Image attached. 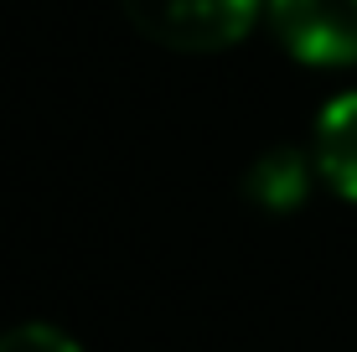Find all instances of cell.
Returning <instances> with one entry per match:
<instances>
[{"label":"cell","instance_id":"cell-1","mask_svg":"<svg viewBox=\"0 0 357 352\" xmlns=\"http://www.w3.org/2000/svg\"><path fill=\"white\" fill-rule=\"evenodd\" d=\"M264 0H125V16L176 52H218L254 26Z\"/></svg>","mask_w":357,"mask_h":352},{"label":"cell","instance_id":"cell-2","mask_svg":"<svg viewBox=\"0 0 357 352\" xmlns=\"http://www.w3.org/2000/svg\"><path fill=\"white\" fill-rule=\"evenodd\" d=\"M280 47L311 68L357 63V0H264Z\"/></svg>","mask_w":357,"mask_h":352},{"label":"cell","instance_id":"cell-3","mask_svg":"<svg viewBox=\"0 0 357 352\" xmlns=\"http://www.w3.org/2000/svg\"><path fill=\"white\" fill-rule=\"evenodd\" d=\"M316 171L337 197L357 202V93H337L316 114Z\"/></svg>","mask_w":357,"mask_h":352},{"label":"cell","instance_id":"cell-4","mask_svg":"<svg viewBox=\"0 0 357 352\" xmlns=\"http://www.w3.org/2000/svg\"><path fill=\"white\" fill-rule=\"evenodd\" d=\"M305 171H311L305 155L269 151L264 161H254V171H249V197L259 202V208H269V213H290L295 202L305 197V181H311Z\"/></svg>","mask_w":357,"mask_h":352},{"label":"cell","instance_id":"cell-5","mask_svg":"<svg viewBox=\"0 0 357 352\" xmlns=\"http://www.w3.org/2000/svg\"><path fill=\"white\" fill-rule=\"evenodd\" d=\"M0 352H78V342H73L68 332H57V326L26 321V326L0 332Z\"/></svg>","mask_w":357,"mask_h":352}]
</instances>
